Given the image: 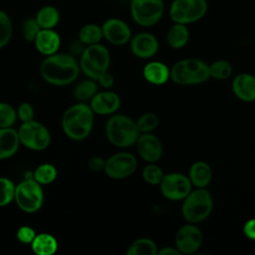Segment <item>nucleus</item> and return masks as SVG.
Listing matches in <instances>:
<instances>
[{
  "mask_svg": "<svg viewBox=\"0 0 255 255\" xmlns=\"http://www.w3.org/2000/svg\"><path fill=\"white\" fill-rule=\"evenodd\" d=\"M209 78V65L196 58L179 60L170 69V79L178 85H198L206 82Z\"/></svg>",
  "mask_w": 255,
  "mask_h": 255,
  "instance_id": "nucleus-4",
  "label": "nucleus"
},
{
  "mask_svg": "<svg viewBox=\"0 0 255 255\" xmlns=\"http://www.w3.org/2000/svg\"><path fill=\"white\" fill-rule=\"evenodd\" d=\"M201 230L195 223L182 225L175 234V247L181 254H192L196 252L202 244Z\"/></svg>",
  "mask_w": 255,
  "mask_h": 255,
  "instance_id": "nucleus-13",
  "label": "nucleus"
},
{
  "mask_svg": "<svg viewBox=\"0 0 255 255\" xmlns=\"http://www.w3.org/2000/svg\"><path fill=\"white\" fill-rule=\"evenodd\" d=\"M129 49L133 56L139 59H149L153 57L158 49L159 43L157 38L149 32H140L131 37Z\"/></svg>",
  "mask_w": 255,
  "mask_h": 255,
  "instance_id": "nucleus-15",
  "label": "nucleus"
},
{
  "mask_svg": "<svg viewBox=\"0 0 255 255\" xmlns=\"http://www.w3.org/2000/svg\"><path fill=\"white\" fill-rule=\"evenodd\" d=\"M13 36V23L10 16L0 9V49L6 47Z\"/></svg>",
  "mask_w": 255,
  "mask_h": 255,
  "instance_id": "nucleus-31",
  "label": "nucleus"
},
{
  "mask_svg": "<svg viewBox=\"0 0 255 255\" xmlns=\"http://www.w3.org/2000/svg\"><path fill=\"white\" fill-rule=\"evenodd\" d=\"M163 0H130L129 12L135 24L141 27L156 25L164 14Z\"/></svg>",
  "mask_w": 255,
  "mask_h": 255,
  "instance_id": "nucleus-9",
  "label": "nucleus"
},
{
  "mask_svg": "<svg viewBox=\"0 0 255 255\" xmlns=\"http://www.w3.org/2000/svg\"><path fill=\"white\" fill-rule=\"evenodd\" d=\"M73 93L74 97L80 102L91 101V99L98 93L97 81L90 78L81 81L76 85Z\"/></svg>",
  "mask_w": 255,
  "mask_h": 255,
  "instance_id": "nucleus-28",
  "label": "nucleus"
},
{
  "mask_svg": "<svg viewBox=\"0 0 255 255\" xmlns=\"http://www.w3.org/2000/svg\"><path fill=\"white\" fill-rule=\"evenodd\" d=\"M105 164H106V159H104L101 156H93L89 159V162H88L89 168L95 172L104 170Z\"/></svg>",
  "mask_w": 255,
  "mask_h": 255,
  "instance_id": "nucleus-39",
  "label": "nucleus"
},
{
  "mask_svg": "<svg viewBox=\"0 0 255 255\" xmlns=\"http://www.w3.org/2000/svg\"><path fill=\"white\" fill-rule=\"evenodd\" d=\"M81 69L79 62L71 54L55 53L46 56L40 64L42 79L53 86H67L79 76Z\"/></svg>",
  "mask_w": 255,
  "mask_h": 255,
  "instance_id": "nucleus-1",
  "label": "nucleus"
},
{
  "mask_svg": "<svg viewBox=\"0 0 255 255\" xmlns=\"http://www.w3.org/2000/svg\"><path fill=\"white\" fill-rule=\"evenodd\" d=\"M155 242L149 238H139L134 240L128 248V255H155L157 254Z\"/></svg>",
  "mask_w": 255,
  "mask_h": 255,
  "instance_id": "nucleus-27",
  "label": "nucleus"
},
{
  "mask_svg": "<svg viewBox=\"0 0 255 255\" xmlns=\"http://www.w3.org/2000/svg\"><path fill=\"white\" fill-rule=\"evenodd\" d=\"M102 30L104 38L115 46H123L128 43L132 37L128 24L116 17L108 18L102 24Z\"/></svg>",
  "mask_w": 255,
  "mask_h": 255,
  "instance_id": "nucleus-14",
  "label": "nucleus"
},
{
  "mask_svg": "<svg viewBox=\"0 0 255 255\" xmlns=\"http://www.w3.org/2000/svg\"><path fill=\"white\" fill-rule=\"evenodd\" d=\"M94 115L90 105L80 102L68 108L62 117V128L71 139L80 141L87 138L94 126Z\"/></svg>",
  "mask_w": 255,
  "mask_h": 255,
  "instance_id": "nucleus-2",
  "label": "nucleus"
},
{
  "mask_svg": "<svg viewBox=\"0 0 255 255\" xmlns=\"http://www.w3.org/2000/svg\"><path fill=\"white\" fill-rule=\"evenodd\" d=\"M18 130L11 128H0V160L12 157L19 148Z\"/></svg>",
  "mask_w": 255,
  "mask_h": 255,
  "instance_id": "nucleus-20",
  "label": "nucleus"
},
{
  "mask_svg": "<svg viewBox=\"0 0 255 255\" xmlns=\"http://www.w3.org/2000/svg\"><path fill=\"white\" fill-rule=\"evenodd\" d=\"M36 235H37L36 231L32 227L27 225H23L19 227L16 233V237L18 241L23 244H31L34 238L36 237Z\"/></svg>",
  "mask_w": 255,
  "mask_h": 255,
  "instance_id": "nucleus-38",
  "label": "nucleus"
},
{
  "mask_svg": "<svg viewBox=\"0 0 255 255\" xmlns=\"http://www.w3.org/2000/svg\"><path fill=\"white\" fill-rule=\"evenodd\" d=\"M232 91L241 101H255V76L248 73L237 75L232 81Z\"/></svg>",
  "mask_w": 255,
  "mask_h": 255,
  "instance_id": "nucleus-19",
  "label": "nucleus"
},
{
  "mask_svg": "<svg viewBox=\"0 0 255 255\" xmlns=\"http://www.w3.org/2000/svg\"><path fill=\"white\" fill-rule=\"evenodd\" d=\"M105 132L110 143L120 148L135 144L140 134L135 121L122 114H114L107 121Z\"/></svg>",
  "mask_w": 255,
  "mask_h": 255,
  "instance_id": "nucleus-3",
  "label": "nucleus"
},
{
  "mask_svg": "<svg viewBox=\"0 0 255 255\" xmlns=\"http://www.w3.org/2000/svg\"><path fill=\"white\" fill-rule=\"evenodd\" d=\"M78 38L79 41L86 46L101 43L102 39L104 38L102 26L95 23L86 24L80 28Z\"/></svg>",
  "mask_w": 255,
  "mask_h": 255,
  "instance_id": "nucleus-26",
  "label": "nucleus"
},
{
  "mask_svg": "<svg viewBox=\"0 0 255 255\" xmlns=\"http://www.w3.org/2000/svg\"><path fill=\"white\" fill-rule=\"evenodd\" d=\"M37 51L46 56L58 53L61 47V37L54 29H41L35 41Z\"/></svg>",
  "mask_w": 255,
  "mask_h": 255,
  "instance_id": "nucleus-18",
  "label": "nucleus"
},
{
  "mask_svg": "<svg viewBox=\"0 0 255 255\" xmlns=\"http://www.w3.org/2000/svg\"><path fill=\"white\" fill-rule=\"evenodd\" d=\"M17 118L22 122H29L34 120V116H35V112H34V108L32 107L31 104L27 103V102H23L21 103L17 110Z\"/></svg>",
  "mask_w": 255,
  "mask_h": 255,
  "instance_id": "nucleus-37",
  "label": "nucleus"
},
{
  "mask_svg": "<svg viewBox=\"0 0 255 255\" xmlns=\"http://www.w3.org/2000/svg\"><path fill=\"white\" fill-rule=\"evenodd\" d=\"M233 72V67L230 62L226 60H217L209 65L210 78L215 80H226Z\"/></svg>",
  "mask_w": 255,
  "mask_h": 255,
  "instance_id": "nucleus-30",
  "label": "nucleus"
},
{
  "mask_svg": "<svg viewBox=\"0 0 255 255\" xmlns=\"http://www.w3.org/2000/svg\"><path fill=\"white\" fill-rule=\"evenodd\" d=\"M158 255H180V251L176 247H163L157 251Z\"/></svg>",
  "mask_w": 255,
  "mask_h": 255,
  "instance_id": "nucleus-42",
  "label": "nucleus"
},
{
  "mask_svg": "<svg viewBox=\"0 0 255 255\" xmlns=\"http://www.w3.org/2000/svg\"><path fill=\"white\" fill-rule=\"evenodd\" d=\"M35 19L41 29H54L60 22L61 14L57 7L44 5L37 11Z\"/></svg>",
  "mask_w": 255,
  "mask_h": 255,
  "instance_id": "nucleus-25",
  "label": "nucleus"
},
{
  "mask_svg": "<svg viewBox=\"0 0 255 255\" xmlns=\"http://www.w3.org/2000/svg\"><path fill=\"white\" fill-rule=\"evenodd\" d=\"M20 143L31 150H44L51 143V133L41 123L32 120L24 122L18 129Z\"/></svg>",
  "mask_w": 255,
  "mask_h": 255,
  "instance_id": "nucleus-10",
  "label": "nucleus"
},
{
  "mask_svg": "<svg viewBox=\"0 0 255 255\" xmlns=\"http://www.w3.org/2000/svg\"><path fill=\"white\" fill-rule=\"evenodd\" d=\"M17 119L16 110L10 104L0 102V128H11Z\"/></svg>",
  "mask_w": 255,
  "mask_h": 255,
  "instance_id": "nucleus-35",
  "label": "nucleus"
},
{
  "mask_svg": "<svg viewBox=\"0 0 255 255\" xmlns=\"http://www.w3.org/2000/svg\"><path fill=\"white\" fill-rule=\"evenodd\" d=\"M136 167L137 160L132 153L120 151L106 159L104 171L110 178L124 179L130 176Z\"/></svg>",
  "mask_w": 255,
  "mask_h": 255,
  "instance_id": "nucleus-12",
  "label": "nucleus"
},
{
  "mask_svg": "<svg viewBox=\"0 0 255 255\" xmlns=\"http://www.w3.org/2000/svg\"><path fill=\"white\" fill-rule=\"evenodd\" d=\"M207 0H172L168 15L172 23L189 25L200 21L208 12Z\"/></svg>",
  "mask_w": 255,
  "mask_h": 255,
  "instance_id": "nucleus-8",
  "label": "nucleus"
},
{
  "mask_svg": "<svg viewBox=\"0 0 255 255\" xmlns=\"http://www.w3.org/2000/svg\"><path fill=\"white\" fill-rule=\"evenodd\" d=\"M159 188L161 194L168 200H183L192 190V183L188 177L180 172H169L163 175Z\"/></svg>",
  "mask_w": 255,
  "mask_h": 255,
  "instance_id": "nucleus-11",
  "label": "nucleus"
},
{
  "mask_svg": "<svg viewBox=\"0 0 255 255\" xmlns=\"http://www.w3.org/2000/svg\"><path fill=\"white\" fill-rule=\"evenodd\" d=\"M14 200L18 207L26 213L37 212L42 207L44 202L42 184L34 178L32 172L26 173L25 178L16 185Z\"/></svg>",
  "mask_w": 255,
  "mask_h": 255,
  "instance_id": "nucleus-7",
  "label": "nucleus"
},
{
  "mask_svg": "<svg viewBox=\"0 0 255 255\" xmlns=\"http://www.w3.org/2000/svg\"><path fill=\"white\" fill-rule=\"evenodd\" d=\"M213 209V198L206 188L191 190L183 199L181 213L189 223H198L205 220Z\"/></svg>",
  "mask_w": 255,
  "mask_h": 255,
  "instance_id": "nucleus-6",
  "label": "nucleus"
},
{
  "mask_svg": "<svg viewBox=\"0 0 255 255\" xmlns=\"http://www.w3.org/2000/svg\"><path fill=\"white\" fill-rule=\"evenodd\" d=\"M243 233L247 238H249L251 240H255V218L248 219L244 223Z\"/></svg>",
  "mask_w": 255,
  "mask_h": 255,
  "instance_id": "nucleus-41",
  "label": "nucleus"
},
{
  "mask_svg": "<svg viewBox=\"0 0 255 255\" xmlns=\"http://www.w3.org/2000/svg\"><path fill=\"white\" fill-rule=\"evenodd\" d=\"M31 248L37 255H53L58 249V241L52 234L39 233L31 243Z\"/></svg>",
  "mask_w": 255,
  "mask_h": 255,
  "instance_id": "nucleus-24",
  "label": "nucleus"
},
{
  "mask_svg": "<svg viewBox=\"0 0 255 255\" xmlns=\"http://www.w3.org/2000/svg\"><path fill=\"white\" fill-rule=\"evenodd\" d=\"M190 33L188 25L173 23L167 30L165 40L167 45L174 50H178L186 46L189 41Z\"/></svg>",
  "mask_w": 255,
  "mask_h": 255,
  "instance_id": "nucleus-23",
  "label": "nucleus"
},
{
  "mask_svg": "<svg viewBox=\"0 0 255 255\" xmlns=\"http://www.w3.org/2000/svg\"><path fill=\"white\" fill-rule=\"evenodd\" d=\"M140 133L152 132L159 124L158 117L153 113H144L135 121Z\"/></svg>",
  "mask_w": 255,
  "mask_h": 255,
  "instance_id": "nucleus-33",
  "label": "nucleus"
},
{
  "mask_svg": "<svg viewBox=\"0 0 255 255\" xmlns=\"http://www.w3.org/2000/svg\"><path fill=\"white\" fill-rule=\"evenodd\" d=\"M135 145L139 156L148 163L156 162L162 156V143L160 139L152 132L140 133Z\"/></svg>",
  "mask_w": 255,
  "mask_h": 255,
  "instance_id": "nucleus-16",
  "label": "nucleus"
},
{
  "mask_svg": "<svg viewBox=\"0 0 255 255\" xmlns=\"http://www.w3.org/2000/svg\"><path fill=\"white\" fill-rule=\"evenodd\" d=\"M111 64V55L108 48L101 44L86 46L80 56V69L90 79L97 81L100 76L108 72Z\"/></svg>",
  "mask_w": 255,
  "mask_h": 255,
  "instance_id": "nucleus-5",
  "label": "nucleus"
},
{
  "mask_svg": "<svg viewBox=\"0 0 255 255\" xmlns=\"http://www.w3.org/2000/svg\"><path fill=\"white\" fill-rule=\"evenodd\" d=\"M58 171L51 163H42L38 165L33 172L34 178L42 185H48L55 181Z\"/></svg>",
  "mask_w": 255,
  "mask_h": 255,
  "instance_id": "nucleus-29",
  "label": "nucleus"
},
{
  "mask_svg": "<svg viewBox=\"0 0 255 255\" xmlns=\"http://www.w3.org/2000/svg\"><path fill=\"white\" fill-rule=\"evenodd\" d=\"M90 106L93 112L97 115H114L121 107V99L117 93L105 90L102 92H98L91 99Z\"/></svg>",
  "mask_w": 255,
  "mask_h": 255,
  "instance_id": "nucleus-17",
  "label": "nucleus"
},
{
  "mask_svg": "<svg viewBox=\"0 0 255 255\" xmlns=\"http://www.w3.org/2000/svg\"><path fill=\"white\" fill-rule=\"evenodd\" d=\"M16 185L7 177H0V207L10 204L14 200Z\"/></svg>",
  "mask_w": 255,
  "mask_h": 255,
  "instance_id": "nucleus-32",
  "label": "nucleus"
},
{
  "mask_svg": "<svg viewBox=\"0 0 255 255\" xmlns=\"http://www.w3.org/2000/svg\"><path fill=\"white\" fill-rule=\"evenodd\" d=\"M97 82L100 84V86L105 89V90H109L114 86L115 83V79L113 77L112 74H110L109 72H106L104 74H102L100 76V78L97 80Z\"/></svg>",
  "mask_w": 255,
  "mask_h": 255,
  "instance_id": "nucleus-40",
  "label": "nucleus"
},
{
  "mask_svg": "<svg viewBox=\"0 0 255 255\" xmlns=\"http://www.w3.org/2000/svg\"><path fill=\"white\" fill-rule=\"evenodd\" d=\"M142 74L148 83L156 86L163 85L170 79V69L159 61L148 62L143 67Z\"/></svg>",
  "mask_w": 255,
  "mask_h": 255,
  "instance_id": "nucleus-21",
  "label": "nucleus"
},
{
  "mask_svg": "<svg viewBox=\"0 0 255 255\" xmlns=\"http://www.w3.org/2000/svg\"><path fill=\"white\" fill-rule=\"evenodd\" d=\"M188 177L195 187L205 188L211 182L212 169L207 162L198 160L193 162L189 167Z\"/></svg>",
  "mask_w": 255,
  "mask_h": 255,
  "instance_id": "nucleus-22",
  "label": "nucleus"
},
{
  "mask_svg": "<svg viewBox=\"0 0 255 255\" xmlns=\"http://www.w3.org/2000/svg\"><path fill=\"white\" fill-rule=\"evenodd\" d=\"M141 175L146 183L150 185H159L164 173L155 162H151L143 167Z\"/></svg>",
  "mask_w": 255,
  "mask_h": 255,
  "instance_id": "nucleus-34",
  "label": "nucleus"
},
{
  "mask_svg": "<svg viewBox=\"0 0 255 255\" xmlns=\"http://www.w3.org/2000/svg\"><path fill=\"white\" fill-rule=\"evenodd\" d=\"M40 30H41V27L39 26L35 17L25 19L22 24V35H23L24 40L27 42L34 43Z\"/></svg>",
  "mask_w": 255,
  "mask_h": 255,
  "instance_id": "nucleus-36",
  "label": "nucleus"
}]
</instances>
